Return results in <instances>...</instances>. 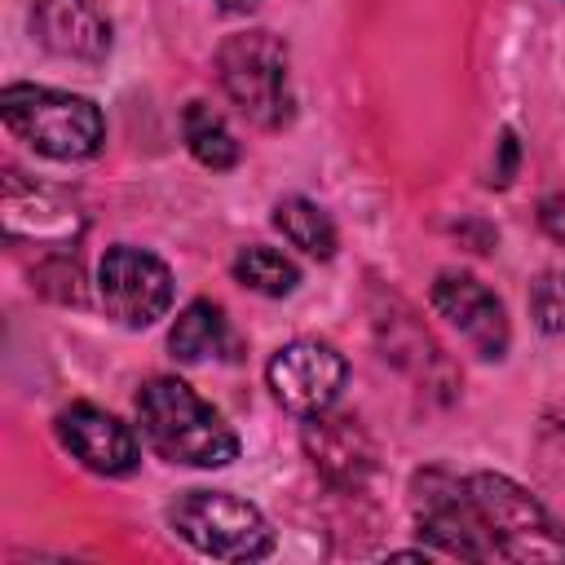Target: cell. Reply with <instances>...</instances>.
Here are the masks:
<instances>
[{"mask_svg":"<svg viewBox=\"0 0 565 565\" xmlns=\"http://www.w3.org/2000/svg\"><path fill=\"white\" fill-rule=\"evenodd\" d=\"M97 296L106 305V313L119 322V327H150L168 313L172 305V269L154 256V252H141V247H110L97 265Z\"/></svg>","mask_w":565,"mask_h":565,"instance_id":"obj_6","label":"cell"},{"mask_svg":"<svg viewBox=\"0 0 565 565\" xmlns=\"http://www.w3.org/2000/svg\"><path fill=\"white\" fill-rule=\"evenodd\" d=\"M265 375H269L278 406H287L296 415H318V411L335 406V397L349 380V362L327 340H291L269 358Z\"/></svg>","mask_w":565,"mask_h":565,"instance_id":"obj_7","label":"cell"},{"mask_svg":"<svg viewBox=\"0 0 565 565\" xmlns=\"http://www.w3.org/2000/svg\"><path fill=\"white\" fill-rule=\"evenodd\" d=\"M530 313L547 335H565V269H543L530 282Z\"/></svg>","mask_w":565,"mask_h":565,"instance_id":"obj_18","label":"cell"},{"mask_svg":"<svg viewBox=\"0 0 565 565\" xmlns=\"http://www.w3.org/2000/svg\"><path fill=\"white\" fill-rule=\"evenodd\" d=\"M305 455L313 459L318 477L335 490H358L375 472V441L353 415H305Z\"/></svg>","mask_w":565,"mask_h":565,"instance_id":"obj_11","label":"cell"},{"mask_svg":"<svg viewBox=\"0 0 565 565\" xmlns=\"http://www.w3.org/2000/svg\"><path fill=\"white\" fill-rule=\"evenodd\" d=\"M539 225H543V234H547V238L565 243V190L539 203Z\"/></svg>","mask_w":565,"mask_h":565,"instance_id":"obj_19","label":"cell"},{"mask_svg":"<svg viewBox=\"0 0 565 565\" xmlns=\"http://www.w3.org/2000/svg\"><path fill=\"white\" fill-rule=\"evenodd\" d=\"M172 530L199 547L203 556L216 561H260L274 552V530L269 521L247 503L225 490H190L172 503Z\"/></svg>","mask_w":565,"mask_h":565,"instance_id":"obj_5","label":"cell"},{"mask_svg":"<svg viewBox=\"0 0 565 565\" xmlns=\"http://www.w3.org/2000/svg\"><path fill=\"white\" fill-rule=\"evenodd\" d=\"M216 71L225 97L256 128H282L291 115L287 88V44L274 31H238L216 49Z\"/></svg>","mask_w":565,"mask_h":565,"instance_id":"obj_3","label":"cell"},{"mask_svg":"<svg viewBox=\"0 0 565 565\" xmlns=\"http://www.w3.org/2000/svg\"><path fill=\"white\" fill-rule=\"evenodd\" d=\"M468 494H472V503H477L499 556H512V561H556V556H565V530L512 477L472 472L468 477Z\"/></svg>","mask_w":565,"mask_h":565,"instance_id":"obj_4","label":"cell"},{"mask_svg":"<svg viewBox=\"0 0 565 565\" xmlns=\"http://www.w3.org/2000/svg\"><path fill=\"white\" fill-rule=\"evenodd\" d=\"M31 26L40 44L57 57L102 62L110 53V18L102 0H35Z\"/></svg>","mask_w":565,"mask_h":565,"instance_id":"obj_12","label":"cell"},{"mask_svg":"<svg viewBox=\"0 0 565 565\" xmlns=\"http://www.w3.org/2000/svg\"><path fill=\"white\" fill-rule=\"evenodd\" d=\"M0 119L44 159H93L106 141V119L88 97L44 84H9L0 93Z\"/></svg>","mask_w":565,"mask_h":565,"instance_id":"obj_2","label":"cell"},{"mask_svg":"<svg viewBox=\"0 0 565 565\" xmlns=\"http://www.w3.org/2000/svg\"><path fill=\"white\" fill-rule=\"evenodd\" d=\"M181 132H185V146L190 154L212 168V172H225L238 163V141L230 132V124L207 106V102H190L185 115H181Z\"/></svg>","mask_w":565,"mask_h":565,"instance_id":"obj_15","label":"cell"},{"mask_svg":"<svg viewBox=\"0 0 565 565\" xmlns=\"http://www.w3.org/2000/svg\"><path fill=\"white\" fill-rule=\"evenodd\" d=\"M216 4H221L225 13H247V9H256L260 0H216Z\"/></svg>","mask_w":565,"mask_h":565,"instance_id":"obj_21","label":"cell"},{"mask_svg":"<svg viewBox=\"0 0 565 565\" xmlns=\"http://www.w3.org/2000/svg\"><path fill=\"white\" fill-rule=\"evenodd\" d=\"M274 225L282 230V238H287L291 247H300V252H309V256H318V260H331V256H335V225H331V216H327L318 203H309V199H300V194L278 199Z\"/></svg>","mask_w":565,"mask_h":565,"instance_id":"obj_16","label":"cell"},{"mask_svg":"<svg viewBox=\"0 0 565 565\" xmlns=\"http://www.w3.org/2000/svg\"><path fill=\"white\" fill-rule=\"evenodd\" d=\"M57 437L62 446L93 472L102 477H128L141 463V446L128 424H119L110 411L93 402H75L57 415Z\"/></svg>","mask_w":565,"mask_h":565,"instance_id":"obj_10","label":"cell"},{"mask_svg":"<svg viewBox=\"0 0 565 565\" xmlns=\"http://www.w3.org/2000/svg\"><path fill=\"white\" fill-rule=\"evenodd\" d=\"M234 278L260 296H291L296 282H300V269L278 252V247H265V243H252L234 256Z\"/></svg>","mask_w":565,"mask_h":565,"instance_id":"obj_17","label":"cell"},{"mask_svg":"<svg viewBox=\"0 0 565 565\" xmlns=\"http://www.w3.org/2000/svg\"><path fill=\"white\" fill-rule=\"evenodd\" d=\"M137 419L154 455L185 468H225L238 455L234 428L185 380L154 375L137 393Z\"/></svg>","mask_w":565,"mask_h":565,"instance_id":"obj_1","label":"cell"},{"mask_svg":"<svg viewBox=\"0 0 565 565\" xmlns=\"http://www.w3.org/2000/svg\"><path fill=\"white\" fill-rule=\"evenodd\" d=\"M428 300H433V309H437V313H441V318L472 344L477 358L499 362V358L508 353L512 331H508L503 300H499L481 278L459 274V269H446V274H437Z\"/></svg>","mask_w":565,"mask_h":565,"instance_id":"obj_9","label":"cell"},{"mask_svg":"<svg viewBox=\"0 0 565 565\" xmlns=\"http://www.w3.org/2000/svg\"><path fill=\"white\" fill-rule=\"evenodd\" d=\"M4 225H9L13 238L26 234L35 243H71L84 230V216L62 194H53L44 185H22V177L9 172V181H4Z\"/></svg>","mask_w":565,"mask_h":565,"instance_id":"obj_13","label":"cell"},{"mask_svg":"<svg viewBox=\"0 0 565 565\" xmlns=\"http://www.w3.org/2000/svg\"><path fill=\"white\" fill-rule=\"evenodd\" d=\"M499 150H503V163L494 168V177H490V181H494V185H508V181H512V159H516V137H512V132H503V137H499Z\"/></svg>","mask_w":565,"mask_h":565,"instance_id":"obj_20","label":"cell"},{"mask_svg":"<svg viewBox=\"0 0 565 565\" xmlns=\"http://www.w3.org/2000/svg\"><path fill=\"white\" fill-rule=\"evenodd\" d=\"M415 490H419L415 494V516L441 552H450V556H499V547H494V539H490V530H486V521H481V512L468 494V481L459 486L441 472H424L415 481Z\"/></svg>","mask_w":565,"mask_h":565,"instance_id":"obj_8","label":"cell"},{"mask_svg":"<svg viewBox=\"0 0 565 565\" xmlns=\"http://www.w3.org/2000/svg\"><path fill=\"white\" fill-rule=\"evenodd\" d=\"M168 349H172L177 362H207V358H216L225 349V313H221V305L190 300L177 313L172 331H168Z\"/></svg>","mask_w":565,"mask_h":565,"instance_id":"obj_14","label":"cell"}]
</instances>
